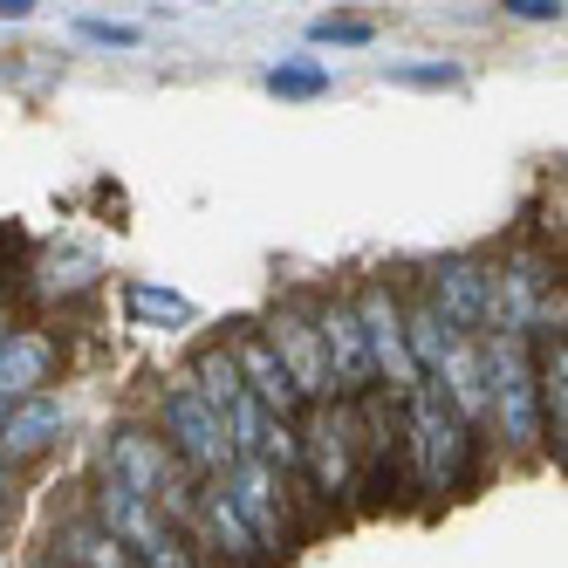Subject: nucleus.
<instances>
[{
    "label": "nucleus",
    "instance_id": "f257e3e1",
    "mask_svg": "<svg viewBox=\"0 0 568 568\" xmlns=\"http://www.w3.org/2000/svg\"><path fill=\"white\" fill-rule=\"evenodd\" d=\"M397 404H404V459H412L418 486H425V494H438V500L459 494L466 473H473V425L445 404L438 377H418Z\"/></svg>",
    "mask_w": 568,
    "mask_h": 568
},
{
    "label": "nucleus",
    "instance_id": "f03ea898",
    "mask_svg": "<svg viewBox=\"0 0 568 568\" xmlns=\"http://www.w3.org/2000/svg\"><path fill=\"white\" fill-rule=\"evenodd\" d=\"M479 363H486V432L507 453L541 445V397H535V336L514 329H479Z\"/></svg>",
    "mask_w": 568,
    "mask_h": 568
},
{
    "label": "nucleus",
    "instance_id": "7ed1b4c3",
    "mask_svg": "<svg viewBox=\"0 0 568 568\" xmlns=\"http://www.w3.org/2000/svg\"><path fill=\"white\" fill-rule=\"evenodd\" d=\"M158 438L172 445V459L192 473V479H220L233 466V438H226V418L213 412L206 397H199L185 377L165 384V397H158Z\"/></svg>",
    "mask_w": 568,
    "mask_h": 568
},
{
    "label": "nucleus",
    "instance_id": "20e7f679",
    "mask_svg": "<svg viewBox=\"0 0 568 568\" xmlns=\"http://www.w3.org/2000/svg\"><path fill=\"white\" fill-rule=\"evenodd\" d=\"M302 438V473L315 479V494L343 500L356 486V404L349 397H315L308 404V425H295Z\"/></svg>",
    "mask_w": 568,
    "mask_h": 568
},
{
    "label": "nucleus",
    "instance_id": "39448f33",
    "mask_svg": "<svg viewBox=\"0 0 568 568\" xmlns=\"http://www.w3.org/2000/svg\"><path fill=\"white\" fill-rule=\"evenodd\" d=\"M356 302V322H363V349H371V377L384 397H404L425 371L412 363V349H404V295L390 288V281H363V288L349 295Z\"/></svg>",
    "mask_w": 568,
    "mask_h": 568
},
{
    "label": "nucleus",
    "instance_id": "423d86ee",
    "mask_svg": "<svg viewBox=\"0 0 568 568\" xmlns=\"http://www.w3.org/2000/svg\"><path fill=\"white\" fill-rule=\"evenodd\" d=\"M288 473H274L267 459H247L240 453L226 473H220V486H226V500H233V514L247 520V535H254V548L261 555H288V541H295V520H288V486H281Z\"/></svg>",
    "mask_w": 568,
    "mask_h": 568
},
{
    "label": "nucleus",
    "instance_id": "0eeeda50",
    "mask_svg": "<svg viewBox=\"0 0 568 568\" xmlns=\"http://www.w3.org/2000/svg\"><path fill=\"white\" fill-rule=\"evenodd\" d=\"M261 336L281 356V371H288L302 404L329 397V363H322V336H315V308L308 302H274V315L261 322Z\"/></svg>",
    "mask_w": 568,
    "mask_h": 568
},
{
    "label": "nucleus",
    "instance_id": "6e6552de",
    "mask_svg": "<svg viewBox=\"0 0 568 568\" xmlns=\"http://www.w3.org/2000/svg\"><path fill=\"white\" fill-rule=\"evenodd\" d=\"M308 308H315L322 363H329V397H363V390H377L371 349H363V322H356V302H349V295H329V302H308Z\"/></svg>",
    "mask_w": 568,
    "mask_h": 568
},
{
    "label": "nucleus",
    "instance_id": "1a4fd4ad",
    "mask_svg": "<svg viewBox=\"0 0 568 568\" xmlns=\"http://www.w3.org/2000/svg\"><path fill=\"white\" fill-rule=\"evenodd\" d=\"M69 425H75V404H69L62 390L14 397L8 412H0V459H8V466L42 459V453H55V445L69 438Z\"/></svg>",
    "mask_w": 568,
    "mask_h": 568
},
{
    "label": "nucleus",
    "instance_id": "9d476101",
    "mask_svg": "<svg viewBox=\"0 0 568 568\" xmlns=\"http://www.w3.org/2000/svg\"><path fill=\"white\" fill-rule=\"evenodd\" d=\"M425 302L453 322V329L479 336L486 329V261L479 254H445L425 267Z\"/></svg>",
    "mask_w": 568,
    "mask_h": 568
},
{
    "label": "nucleus",
    "instance_id": "9b49d317",
    "mask_svg": "<svg viewBox=\"0 0 568 568\" xmlns=\"http://www.w3.org/2000/svg\"><path fill=\"white\" fill-rule=\"evenodd\" d=\"M192 535H206V548H213L226 568H261V548H254V535H247V520L233 514V500H226V486H220V479L199 486Z\"/></svg>",
    "mask_w": 568,
    "mask_h": 568
},
{
    "label": "nucleus",
    "instance_id": "f8f14e48",
    "mask_svg": "<svg viewBox=\"0 0 568 568\" xmlns=\"http://www.w3.org/2000/svg\"><path fill=\"white\" fill-rule=\"evenodd\" d=\"M226 349H233V363H240V384H247V397L261 404V412H274V418H295V412H302V397H295L288 371H281V356L267 349V336H261V329L233 336Z\"/></svg>",
    "mask_w": 568,
    "mask_h": 568
},
{
    "label": "nucleus",
    "instance_id": "ddd939ff",
    "mask_svg": "<svg viewBox=\"0 0 568 568\" xmlns=\"http://www.w3.org/2000/svg\"><path fill=\"white\" fill-rule=\"evenodd\" d=\"M49 377H55V336H42V329H14L8 343H0V404L49 390Z\"/></svg>",
    "mask_w": 568,
    "mask_h": 568
},
{
    "label": "nucleus",
    "instance_id": "4468645a",
    "mask_svg": "<svg viewBox=\"0 0 568 568\" xmlns=\"http://www.w3.org/2000/svg\"><path fill=\"white\" fill-rule=\"evenodd\" d=\"M432 377H438L445 404H453L466 425H486V363H479V336H459Z\"/></svg>",
    "mask_w": 568,
    "mask_h": 568
},
{
    "label": "nucleus",
    "instance_id": "2eb2a0df",
    "mask_svg": "<svg viewBox=\"0 0 568 568\" xmlns=\"http://www.w3.org/2000/svg\"><path fill=\"white\" fill-rule=\"evenodd\" d=\"M535 397H541V438H568V343L561 329H541V356H535Z\"/></svg>",
    "mask_w": 568,
    "mask_h": 568
},
{
    "label": "nucleus",
    "instance_id": "dca6fc26",
    "mask_svg": "<svg viewBox=\"0 0 568 568\" xmlns=\"http://www.w3.org/2000/svg\"><path fill=\"white\" fill-rule=\"evenodd\" d=\"M55 568H131V548L90 514V520L55 527Z\"/></svg>",
    "mask_w": 568,
    "mask_h": 568
},
{
    "label": "nucleus",
    "instance_id": "f3484780",
    "mask_svg": "<svg viewBox=\"0 0 568 568\" xmlns=\"http://www.w3.org/2000/svg\"><path fill=\"white\" fill-rule=\"evenodd\" d=\"M459 336H466V329H453V322H445L425 295H418V302H404V349H412V363H418L425 377L445 363V349H453Z\"/></svg>",
    "mask_w": 568,
    "mask_h": 568
},
{
    "label": "nucleus",
    "instance_id": "a211bd4d",
    "mask_svg": "<svg viewBox=\"0 0 568 568\" xmlns=\"http://www.w3.org/2000/svg\"><path fill=\"white\" fill-rule=\"evenodd\" d=\"M97 281H103V261H97L90 247H55V254H42L34 288L55 302V295H83V288H97Z\"/></svg>",
    "mask_w": 568,
    "mask_h": 568
},
{
    "label": "nucleus",
    "instance_id": "6ab92c4d",
    "mask_svg": "<svg viewBox=\"0 0 568 568\" xmlns=\"http://www.w3.org/2000/svg\"><path fill=\"white\" fill-rule=\"evenodd\" d=\"M185 384H192L199 397H206L220 418H226V404H233L240 390H247V384H240V363H233V349H226V343L199 349V356H192V371H185Z\"/></svg>",
    "mask_w": 568,
    "mask_h": 568
},
{
    "label": "nucleus",
    "instance_id": "aec40b11",
    "mask_svg": "<svg viewBox=\"0 0 568 568\" xmlns=\"http://www.w3.org/2000/svg\"><path fill=\"white\" fill-rule=\"evenodd\" d=\"M377 75L390 90H466V69L445 62V55H432V62H384Z\"/></svg>",
    "mask_w": 568,
    "mask_h": 568
},
{
    "label": "nucleus",
    "instance_id": "412c9836",
    "mask_svg": "<svg viewBox=\"0 0 568 568\" xmlns=\"http://www.w3.org/2000/svg\"><path fill=\"white\" fill-rule=\"evenodd\" d=\"M261 90L281 97V103H308V97H329V69L322 62H274L261 75Z\"/></svg>",
    "mask_w": 568,
    "mask_h": 568
},
{
    "label": "nucleus",
    "instance_id": "4be33fe9",
    "mask_svg": "<svg viewBox=\"0 0 568 568\" xmlns=\"http://www.w3.org/2000/svg\"><path fill=\"white\" fill-rule=\"evenodd\" d=\"M131 315L138 322H165V329H172V322H192L199 308L185 295H172V288H158V281H131Z\"/></svg>",
    "mask_w": 568,
    "mask_h": 568
},
{
    "label": "nucleus",
    "instance_id": "5701e85b",
    "mask_svg": "<svg viewBox=\"0 0 568 568\" xmlns=\"http://www.w3.org/2000/svg\"><path fill=\"white\" fill-rule=\"evenodd\" d=\"M308 42L315 49H371L377 42V21H363V14H322V21H308Z\"/></svg>",
    "mask_w": 568,
    "mask_h": 568
},
{
    "label": "nucleus",
    "instance_id": "b1692460",
    "mask_svg": "<svg viewBox=\"0 0 568 568\" xmlns=\"http://www.w3.org/2000/svg\"><path fill=\"white\" fill-rule=\"evenodd\" d=\"M75 42H90V49H144V28H131V21H75Z\"/></svg>",
    "mask_w": 568,
    "mask_h": 568
},
{
    "label": "nucleus",
    "instance_id": "393cba45",
    "mask_svg": "<svg viewBox=\"0 0 568 568\" xmlns=\"http://www.w3.org/2000/svg\"><path fill=\"white\" fill-rule=\"evenodd\" d=\"M500 14H514V21H535V28H548V21H561V0H500Z\"/></svg>",
    "mask_w": 568,
    "mask_h": 568
},
{
    "label": "nucleus",
    "instance_id": "a878e982",
    "mask_svg": "<svg viewBox=\"0 0 568 568\" xmlns=\"http://www.w3.org/2000/svg\"><path fill=\"white\" fill-rule=\"evenodd\" d=\"M34 14V0H0V21H28Z\"/></svg>",
    "mask_w": 568,
    "mask_h": 568
},
{
    "label": "nucleus",
    "instance_id": "bb28decb",
    "mask_svg": "<svg viewBox=\"0 0 568 568\" xmlns=\"http://www.w3.org/2000/svg\"><path fill=\"white\" fill-rule=\"evenodd\" d=\"M0 500H14V466L0 459Z\"/></svg>",
    "mask_w": 568,
    "mask_h": 568
},
{
    "label": "nucleus",
    "instance_id": "cd10ccee",
    "mask_svg": "<svg viewBox=\"0 0 568 568\" xmlns=\"http://www.w3.org/2000/svg\"><path fill=\"white\" fill-rule=\"evenodd\" d=\"M14 336V315H8V302H0V343H8Z\"/></svg>",
    "mask_w": 568,
    "mask_h": 568
},
{
    "label": "nucleus",
    "instance_id": "c85d7f7f",
    "mask_svg": "<svg viewBox=\"0 0 568 568\" xmlns=\"http://www.w3.org/2000/svg\"><path fill=\"white\" fill-rule=\"evenodd\" d=\"M0 527H8V500H0Z\"/></svg>",
    "mask_w": 568,
    "mask_h": 568
}]
</instances>
